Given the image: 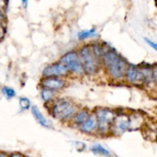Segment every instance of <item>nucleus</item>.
Here are the masks:
<instances>
[{"instance_id":"nucleus-20","label":"nucleus","mask_w":157,"mask_h":157,"mask_svg":"<svg viewBox=\"0 0 157 157\" xmlns=\"http://www.w3.org/2000/svg\"><path fill=\"white\" fill-rule=\"evenodd\" d=\"M5 32H6V31H5L4 27L2 26V25L0 24V39H2L4 37Z\"/></svg>"},{"instance_id":"nucleus-2","label":"nucleus","mask_w":157,"mask_h":157,"mask_svg":"<svg viewBox=\"0 0 157 157\" xmlns=\"http://www.w3.org/2000/svg\"><path fill=\"white\" fill-rule=\"evenodd\" d=\"M52 116L60 121H67L76 113V107L67 99H59L54 103L51 109Z\"/></svg>"},{"instance_id":"nucleus-10","label":"nucleus","mask_w":157,"mask_h":157,"mask_svg":"<svg viewBox=\"0 0 157 157\" xmlns=\"http://www.w3.org/2000/svg\"><path fill=\"white\" fill-rule=\"evenodd\" d=\"M80 127H81V130L84 133H92L95 129L98 128V121H97L96 114L90 115L88 118Z\"/></svg>"},{"instance_id":"nucleus-21","label":"nucleus","mask_w":157,"mask_h":157,"mask_svg":"<svg viewBox=\"0 0 157 157\" xmlns=\"http://www.w3.org/2000/svg\"><path fill=\"white\" fill-rule=\"evenodd\" d=\"M21 3H22L23 7L27 8L28 4H29V0H21Z\"/></svg>"},{"instance_id":"nucleus-19","label":"nucleus","mask_w":157,"mask_h":157,"mask_svg":"<svg viewBox=\"0 0 157 157\" xmlns=\"http://www.w3.org/2000/svg\"><path fill=\"white\" fill-rule=\"evenodd\" d=\"M152 77H153V81L157 84V67L152 69Z\"/></svg>"},{"instance_id":"nucleus-13","label":"nucleus","mask_w":157,"mask_h":157,"mask_svg":"<svg viewBox=\"0 0 157 157\" xmlns=\"http://www.w3.org/2000/svg\"><path fill=\"white\" fill-rule=\"evenodd\" d=\"M97 35H98V34H97L96 30L94 29H90V30H85L79 32L78 34V38L81 41H83V40H85L87 38L96 37Z\"/></svg>"},{"instance_id":"nucleus-6","label":"nucleus","mask_w":157,"mask_h":157,"mask_svg":"<svg viewBox=\"0 0 157 157\" xmlns=\"http://www.w3.org/2000/svg\"><path fill=\"white\" fill-rule=\"evenodd\" d=\"M111 127L115 134H122L130 128V117L126 115H119L114 118Z\"/></svg>"},{"instance_id":"nucleus-3","label":"nucleus","mask_w":157,"mask_h":157,"mask_svg":"<svg viewBox=\"0 0 157 157\" xmlns=\"http://www.w3.org/2000/svg\"><path fill=\"white\" fill-rule=\"evenodd\" d=\"M84 71L87 75H94L98 70V61L92 47L86 45L81 49L79 53Z\"/></svg>"},{"instance_id":"nucleus-18","label":"nucleus","mask_w":157,"mask_h":157,"mask_svg":"<svg viewBox=\"0 0 157 157\" xmlns=\"http://www.w3.org/2000/svg\"><path fill=\"white\" fill-rule=\"evenodd\" d=\"M144 40H145L146 43H147V44H148L150 48H152L153 50H155L156 52H157V43L156 42H155V41H152V40L149 39V38H144Z\"/></svg>"},{"instance_id":"nucleus-14","label":"nucleus","mask_w":157,"mask_h":157,"mask_svg":"<svg viewBox=\"0 0 157 157\" xmlns=\"http://www.w3.org/2000/svg\"><path fill=\"white\" fill-rule=\"evenodd\" d=\"M91 151L96 155H102V156H110V153L109 150L104 148L100 144H95L91 147Z\"/></svg>"},{"instance_id":"nucleus-11","label":"nucleus","mask_w":157,"mask_h":157,"mask_svg":"<svg viewBox=\"0 0 157 157\" xmlns=\"http://www.w3.org/2000/svg\"><path fill=\"white\" fill-rule=\"evenodd\" d=\"M32 113L34 117H35V119L36 120L37 122L41 126L46 127V128H48V127H52V122L49 121L48 120L46 119L45 117L40 112L38 107H35V106L32 107Z\"/></svg>"},{"instance_id":"nucleus-22","label":"nucleus","mask_w":157,"mask_h":157,"mask_svg":"<svg viewBox=\"0 0 157 157\" xmlns=\"http://www.w3.org/2000/svg\"><path fill=\"white\" fill-rule=\"evenodd\" d=\"M156 4H157V0H156Z\"/></svg>"},{"instance_id":"nucleus-1","label":"nucleus","mask_w":157,"mask_h":157,"mask_svg":"<svg viewBox=\"0 0 157 157\" xmlns=\"http://www.w3.org/2000/svg\"><path fill=\"white\" fill-rule=\"evenodd\" d=\"M102 61L111 78L120 80L125 76L129 65L127 61L114 51L107 50L103 52Z\"/></svg>"},{"instance_id":"nucleus-7","label":"nucleus","mask_w":157,"mask_h":157,"mask_svg":"<svg viewBox=\"0 0 157 157\" xmlns=\"http://www.w3.org/2000/svg\"><path fill=\"white\" fill-rule=\"evenodd\" d=\"M127 80L132 84H140L145 81L141 68L135 65H129L125 75Z\"/></svg>"},{"instance_id":"nucleus-15","label":"nucleus","mask_w":157,"mask_h":157,"mask_svg":"<svg viewBox=\"0 0 157 157\" xmlns=\"http://www.w3.org/2000/svg\"><path fill=\"white\" fill-rule=\"evenodd\" d=\"M41 96L44 102H49V101H52V98H54L55 93H54V90L43 87L41 92Z\"/></svg>"},{"instance_id":"nucleus-16","label":"nucleus","mask_w":157,"mask_h":157,"mask_svg":"<svg viewBox=\"0 0 157 157\" xmlns=\"http://www.w3.org/2000/svg\"><path fill=\"white\" fill-rule=\"evenodd\" d=\"M2 92L7 99H11L15 96V91L14 89L9 87H3L2 88Z\"/></svg>"},{"instance_id":"nucleus-9","label":"nucleus","mask_w":157,"mask_h":157,"mask_svg":"<svg viewBox=\"0 0 157 157\" xmlns=\"http://www.w3.org/2000/svg\"><path fill=\"white\" fill-rule=\"evenodd\" d=\"M42 87L54 90H59L65 86V81L58 77H44L41 82Z\"/></svg>"},{"instance_id":"nucleus-17","label":"nucleus","mask_w":157,"mask_h":157,"mask_svg":"<svg viewBox=\"0 0 157 157\" xmlns=\"http://www.w3.org/2000/svg\"><path fill=\"white\" fill-rule=\"evenodd\" d=\"M19 106L22 110H29L31 107L30 101L26 98H21L19 100Z\"/></svg>"},{"instance_id":"nucleus-4","label":"nucleus","mask_w":157,"mask_h":157,"mask_svg":"<svg viewBox=\"0 0 157 157\" xmlns=\"http://www.w3.org/2000/svg\"><path fill=\"white\" fill-rule=\"evenodd\" d=\"M60 62L71 73L81 75L84 71L81 58L76 52H70L65 54L61 58Z\"/></svg>"},{"instance_id":"nucleus-5","label":"nucleus","mask_w":157,"mask_h":157,"mask_svg":"<svg viewBox=\"0 0 157 157\" xmlns=\"http://www.w3.org/2000/svg\"><path fill=\"white\" fill-rule=\"evenodd\" d=\"M98 129L101 133H106L112 127L114 113L113 111L106 108L98 109L96 111Z\"/></svg>"},{"instance_id":"nucleus-8","label":"nucleus","mask_w":157,"mask_h":157,"mask_svg":"<svg viewBox=\"0 0 157 157\" xmlns=\"http://www.w3.org/2000/svg\"><path fill=\"white\" fill-rule=\"evenodd\" d=\"M67 69L61 62L47 66L43 71L44 77H61L65 76L67 74Z\"/></svg>"},{"instance_id":"nucleus-12","label":"nucleus","mask_w":157,"mask_h":157,"mask_svg":"<svg viewBox=\"0 0 157 157\" xmlns=\"http://www.w3.org/2000/svg\"><path fill=\"white\" fill-rule=\"evenodd\" d=\"M89 116H90V115L88 114L87 110H81V111H79L78 113H75V117H74V120H73L74 123L80 127V126H81V124H82L83 123H84V121L88 118Z\"/></svg>"}]
</instances>
